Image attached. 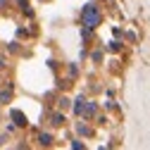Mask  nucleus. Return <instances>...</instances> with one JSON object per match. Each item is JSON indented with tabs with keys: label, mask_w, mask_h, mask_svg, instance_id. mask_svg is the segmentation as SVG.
Returning <instances> with one entry per match:
<instances>
[{
	"label": "nucleus",
	"mask_w": 150,
	"mask_h": 150,
	"mask_svg": "<svg viewBox=\"0 0 150 150\" xmlns=\"http://www.w3.org/2000/svg\"><path fill=\"white\" fill-rule=\"evenodd\" d=\"M81 22H83L86 29H96V26L100 24V10L93 5V3H88V5L81 10Z\"/></svg>",
	"instance_id": "nucleus-1"
},
{
	"label": "nucleus",
	"mask_w": 150,
	"mask_h": 150,
	"mask_svg": "<svg viewBox=\"0 0 150 150\" xmlns=\"http://www.w3.org/2000/svg\"><path fill=\"white\" fill-rule=\"evenodd\" d=\"M96 103H86L83 105V110H81V117H93V115H96Z\"/></svg>",
	"instance_id": "nucleus-2"
},
{
	"label": "nucleus",
	"mask_w": 150,
	"mask_h": 150,
	"mask_svg": "<svg viewBox=\"0 0 150 150\" xmlns=\"http://www.w3.org/2000/svg\"><path fill=\"white\" fill-rule=\"evenodd\" d=\"M12 119L17 122V126H26V117L22 115L19 110H12Z\"/></svg>",
	"instance_id": "nucleus-3"
},
{
	"label": "nucleus",
	"mask_w": 150,
	"mask_h": 150,
	"mask_svg": "<svg viewBox=\"0 0 150 150\" xmlns=\"http://www.w3.org/2000/svg\"><path fill=\"white\" fill-rule=\"evenodd\" d=\"M83 105H86V100H83V98H79V100H76V105H74V112H76V115H81Z\"/></svg>",
	"instance_id": "nucleus-4"
},
{
	"label": "nucleus",
	"mask_w": 150,
	"mask_h": 150,
	"mask_svg": "<svg viewBox=\"0 0 150 150\" xmlns=\"http://www.w3.org/2000/svg\"><path fill=\"white\" fill-rule=\"evenodd\" d=\"M52 143V136L50 134H41V145H50Z\"/></svg>",
	"instance_id": "nucleus-5"
},
{
	"label": "nucleus",
	"mask_w": 150,
	"mask_h": 150,
	"mask_svg": "<svg viewBox=\"0 0 150 150\" xmlns=\"http://www.w3.org/2000/svg\"><path fill=\"white\" fill-rule=\"evenodd\" d=\"M76 131H79V134H83V136H91V129H88L86 124H79V126H76Z\"/></svg>",
	"instance_id": "nucleus-6"
},
{
	"label": "nucleus",
	"mask_w": 150,
	"mask_h": 150,
	"mask_svg": "<svg viewBox=\"0 0 150 150\" xmlns=\"http://www.w3.org/2000/svg\"><path fill=\"white\" fill-rule=\"evenodd\" d=\"M12 98V91H3V93H0V103H7Z\"/></svg>",
	"instance_id": "nucleus-7"
},
{
	"label": "nucleus",
	"mask_w": 150,
	"mask_h": 150,
	"mask_svg": "<svg viewBox=\"0 0 150 150\" xmlns=\"http://www.w3.org/2000/svg\"><path fill=\"white\" fill-rule=\"evenodd\" d=\"M52 124H55V126L64 124V117H62V115H52Z\"/></svg>",
	"instance_id": "nucleus-8"
},
{
	"label": "nucleus",
	"mask_w": 150,
	"mask_h": 150,
	"mask_svg": "<svg viewBox=\"0 0 150 150\" xmlns=\"http://www.w3.org/2000/svg\"><path fill=\"white\" fill-rule=\"evenodd\" d=\"M3 69H5V57L0 55V71H3Z\"/></svg>",
	"instance_id": "nucleus-9"
},
{
	"label": "nucleus",
	"mask_w": 150,
	"mask_h": 150,
	"mask_svg": "<svg viewBox=\"0 0 150 150\" xmlns=\"http://www.w3.org/2000/svg\"><path fill=\"white\" fill-rule=\"evenodd\" d=\"M17 3H19V5H22V7H26V0H17Z\"/></svg>",
	"instance_id": "nucleus-10"
}]
</instances>
